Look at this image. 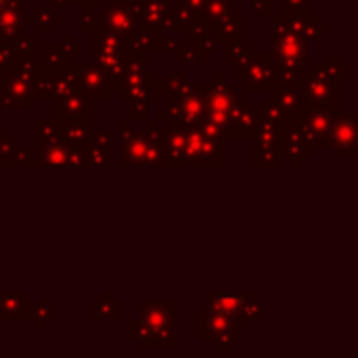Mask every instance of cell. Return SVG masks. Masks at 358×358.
<instances>
[{"label":"cell","mask_w":358,"mask_h":358,"mask_svg":"<svg viewBox=\"0 0 358 358\" xmlns=\"http://www.w3.org/2000/svg\"><path fill=\"white\" fill-rule=\"evenodd\" d=\"M300 94H302V105H321V107H340V82L321 78L313 73L310 69L306 73L300 71Z\"/></svg>","instance_id":"9"},{"label":"cell","mask_w":358,"mask_h":358,"mask_svg":"<svg viewBox=\"0 0 358 358\" xmlns=\"http://www.w3.org/2000/svg\"><path fill=\"white\" fill-rule=\"evenodd\" d=\"M122 166H162V149L149 132L132 128L130 120L120 122Z\"/></svg>","instance_id":"5"},{"label":"cell","mask_w":358,"mask_h":358,"mask_svg":"<svg viewBox=\"0 0 358 358\" xmlns=\"http://www.w3.org/2000/svg\"><path fill=\"white\" fill-rule=\"evenodd\" d=\"M340 109H331V107H321V105H306L296 124L304 136V143L310 149H325L329 147V132H331V124L334 117Z\"/></svg>","instance_id":"6"},{"label":"cell","mask_w":358,"mask_h":358,"mask_svg":"<svg viewBox=\"0 0 358 358\" xmlns=\"http://www.w3.org/2000/svg\"><path fill=\"white\" fill-rule=\"evenodd\" d=\"M99 29H103V17L92 15V8H82V34L94 36Z\"/></svg>","instance_id":"36"},{"label":"cell","mask_w":358,"mask_h":358,"mask_svg":"<svg viewBox=\"0 0 358 358\" xmlns=\"http://www.w3.org/2000/svg\"><path fill=\"white\" fill-rule=\"evenodd\" d=\"M258 124V109L252 101L241 99L229 113L224 124V138H252Z\"/></svg>","instance_id":"15"},{"label":"cell","mask_w":358,"mask_h":358,"mask_svg":"<svg viewBox=\"0 0 358 358\" xmlns=\"http://www.w3.org/2000/svg\"><path fill=\"white\" fill-rule=\"evenodd\" d=\"M185 130V159L187 166L222 168L224 166V136L208 134L199 126Z\"/></svg>","instance_id":"4"},{"label":"cell","mask_w":358,"mask_h":358,"mask_svg":"<svg viewBox=\"0 0 358 358\" xmlns=\"http://www.w3.org/2000/svg\"><path fill=\"white\" fill-rule=\"evenodd\" d=\"M61 21H63L61 15H57L52 8L42 6V4H38L34 8V13H31V25H34L36 34H44V36L46 34H52V29L57 25H61Z\"/></svg>","instance_id":"26"},{"label":"cell","mask_w":358,"mask_h":358,"mask_svg":"<svg viewBox=\"0 0 358 358\" xmlns=\"http://www.w3.org/2000/svg\"><path fill=\"white\" fill-rule=\"evenodd\" d=\"M61 138L71 145V147H84L88 132H90V122L88 120H57Z\"/></svg>","instance_id":"25"},{"label":"cell","mask_w":358,"mask_h":358,"mask_svg":"<svg viewBox=\"0 0 358 358\" xmlns=\"http://www.w3.org/2000/svg\"><path fill=\"white\" fill-rule=\"evenodd\" d=\"M273 46H275V57L281 67V80H298L300 67L308 61L310 42L289 31L283 17L275 15L273 17Z\"/></svg>","instance_id":"2"},{"label":"cell","mask_w":358,"mask_h":358,"mask_svg":"<svg viewBox=\"0 0 358 358\" xmlns=\"http://www.w3.org/2000/svg\"><path fill=\"white\" fill-rule=\"evenodd\" d=\"M86 149V157H88V166H109V155H111V141H109V132L107 130H99V128H90L88 138L84 143Z\"/></svg>","instance_id":"22"},{"label":"cell","mask_w":358,"mask_h":358,"mask_svg":"<svg viewBox=\"0 0 358 358\" xmlns=\"http://www.w3.org/2000/svg\"><path fill=\"white\" fill-rule=\"evenodd\" d=\"M260 115H264L266 120H271V122H275L277 126H281V124H285V122H289L287 120V115L283 113V109L271 99V101H264L262 105H260Z\"/></svg>","instance_id":"35"},{"label":"cell","mask_w":358,"mask_h":358,"mask_svg":"<svg viewBox=\"0 0 358 358\" xmlns=\"http://www.w3.org/2000/svg\"><path fill=\"white\" fill-rule=\"evenodd\" d=\"M0 78H2V71H0Z\"/></svg>","instance_id":"46"},{"label":"cell","mask_w":358,"mask_h":358,"mask_svg":"<svg viewBox=\"0 0 358 358\" xmlns=\"http://www.w3.org/2000/svg\"><path fill=\"white\" fill-rule=\"evenodd\" d=\"M55 4L57 6H67V4H71V0H55Z\"/></svg>","instance_id":"44"},{"label":"cell","mask_w":358,"mask_h":358,"mask_svg":"<svg viewBox=\"0 0 358 358\" xmlns=\"http://www.w3.org/2000/svg\"><path fill=\"white\" fill-rule=\"evenodd\" d=\"M42 63L50 65V67H63L67 65L71 59L63 52V48L59 44H44V50H42Z\"/></svg>","instance_id":"33"},{"label":"cell","mask_w":358,"mask_h":358,"mask_svg":"<svg viewBox=\"0 0 358 358\" xmlns=\"http://www.w3.org/2000/svg\"><path fill=\"white\" fill-rule=\"evenodd\" d=\"M281 82V67L275 55L260 52L252 55V61L241 78V86L248 92H271Z\"/></svg>","instance_id":"7"},{"label":"cell","mask_w":358,"mask_h":358,"mask_svg":"<svg viewBox=\"0 0 358 358\" xmlns=\"http://www.w3.org/2000/svg\"><path fill=\"white\" fill-rule=\"evenodd\" d=\"M103 27L128 40L138 29L136 0H109L103 13Z\"/></svg>","instance_id":"12"},{"label":"cell","mask_w":358,"mask_h":358,"mask_svg":"<svg viewBox=\"0 0 358 358\" xmlns=\"http://www.w3.org/2000/svg\"><path fill=\"white\" fill-rule=\"evenodd\" d=\"M130 338L141 348H176V302H138Z\"/></svg>","instance_id":"1"},{"label":"cell","mask_w":358,"mask_h":358,"mask_svg":"<svg viewBox=\"0 0 358 358\" xmlns=\"http://www.w3.org/2000/svg\"><path fill=\"white\" fill-rule=\"evenodd\" d=\"M6 2H8V0H0V8H2V6H4Z\"/></svg>","instance_id":"45"},{"label":"cell","mask_w":358,"mask_h":358,"mask_svg":"<svg viewBox=\"0 0 358 358\" xmlns=\"http://www.w3.org/2000/svg\"><path fill=\"white\" fill-rule=\"evenodd\" d=\"M78 90L88 101H109L111 96V82L109 76L96 63H80L78 71Z\"/></svg>","instance_id":"13"},{"label":"cell","mask_w":358,"mask_h":358,"mask_svg":"<svg viewBox=\"0 0 358 358\" xmlns=\"http://www.w3.org/2000/svg\"><path fill=\"white\" fill-rule=\"evenodd\" d=\"M193 88L201 96L206 105L203 120L218 126L224 134V124L231 113V109L243 99V90H235L227 80L222 71H216L214 82H193Z\"/></svg>","instance_id":"3"},{"label":"cell","mask_w":358,"mask_h":358,"mask_svg":"<svg viewBox=\"0 0 358 358\" xmlns=\"http://www.w3.org/2000/svg\"><path fill=\"white\" fill-rule=\"evenodd\" d=\"M214 344H216V348H220V350H231L233 346H235V334H222V336H218L216 340H212Z\"/></svg>","instance_id":"40"},{"label":"cell","mask_w":358,"mask_h":358,"mask_svg":"<svg viewBox=\"0 0 358 358\" xmlns=\"http://www.w3.org/2000/svg\"><path fill=\"white\" fill-rule=\"evenodd\" d=\"M52 103H55V120H88L90 122L92 117L90 101L80 90H73Z\"/></svg>","instance_id":"21"},{"label":"cell","mask_w":358,"mask_h":358,"mask_svg":"<svg viewBox=\"0 0 358 358\" xmlns=\"http://www.w3.org/2000/svg\"><path fill=\"white\" fill-rule=\"evenodd\" d=\"M310 13V0H283L281 15L294 17V15H306Z\"/></svg>","instance_id":"38"},{"label":"cell","mask_w":358,"mask_h":358,"mask_svg":"<svg viewBox=\"0 0 358 358\" xmlns=\"http://www.w3.org/2000/svg\"><path fill=\"white\" fill-rule=\"evenodd\" d=\"M300 80V78H298ZM298 80H281L271 92L273 101L283 109L289 122H296L300 111L304 109L302 105V94H300V82Z\"/></svg>","instance_id":"18"},{"label":"cell","mask_w":358,"mask_h":358,"mask_svg":"<svg viewBox=\"0 0 358 358\" xmlns=\"http://www.w3.org/2000/svg\"><path fill=\"white\" fill-rule=\"evenodd\" d=\"M19 149L15 147V143L0 130V168H10L19 164Z\"/></svg>","instance_id":"31"},{"label":"cell","mask_w":358,"mask_h":358,"mask_svg":"<svg viewBox=\"0 0 358 358\" xmlns=\"http://www.w3.org/2000/svg\"><path fill=\"white\" fill-rule=\"evenodd\" d=\"M176 4H180V6H185V8H189L191 13H199L201 10V6H203V0H176Z\"/></svg>","instance_id":"42"},{"label":"cell","mask_w":358,"mask_h":358,"mask_svg":"<svg viewBox=\"0 0 358 358\" xmlns=\"http://www.w3.org/2000/svg\"><path fill=\"white\" fill-rule=\"evenodd\" d=\"M130 103V122H145L149 117V101L147 99H132Z\"/></svg>","instance_id":"37"},{"label":"cell","mask_w":358,"mask_h":358,"mask_svg":"<svg viewBox=\"0 0 358 358\" xmlns=\"http://www.w3.org/2000/svg\"><path fill=\"white\" fill-rule=\"evenodd\" d=\"M90 315L96 321H115L120 319V304L109 298V294H103L101 300L90 304Z\"/></svg>","instance_id":"27"},{"label":"cell","mask_w":358,"mask_h":358,"mask_svg":"<svg viewBox=\"0 0 358 358\" xmlns=\"http://www.w3.org/2000/svg\"><path fill=\"white\" fill-rule=\"evenodd\" d=\"M329 147H336L340 157L355 159L358 155V113H336L331 132H329Z\"/></svg>","instance_id":"11"},{"label":"cell","mask_w":358,"mask_h":358,"mask_svg":"<svg viewBox=\"0 0 358 358\" xmlns=\"http://www.w3.org/2000/svg\"><path fill=\"white\" fill-rule=\"evenodd\" d=\"M243 327H245V321L233 319V317H227V315H220V313H214V310L206 308V310L197 313L195 336H197V340H210L212 342L222 334H237Z\"/></svg>","instance_id":"14"},{"label":"cell","mask_w":358,"mask_h":358,"mask_svg":"<svg viewBox=\"0 0 358 358\" xmlns=\"http://www.w3.org/2000/svg\"><path fill=\"white\" fill-rule=\"evenodd\" d=\"M206 304L210 310L233 317V319H241V321L262 319V304L252 294H241V296L206 294Z\"/></svg>","instance_id":"10"},{"label":"cell","mask_w":358,"mask_h":358,"mask_svg":"<svg viewBox=\"0 0 358 358\" xmlns=\"http://www.w3.org/2000/svg\"><path fill=\"white\" fill-rule=\"evenodd\" d=\"M178 42L180 40H178V36L174 31H157V36H155V52H162V55L174 52Z\"/></svg>","instance_id":"34"},{"label":"cell","mask_w":358,"mask_h":358,"mask_svg":"<svg viewBox=\"0 0 358 358\" xmlns=\"http://www.w3.org/2000/svg\"><path fill=\"white\" fill-rule=\"evenodd\" d=\"M59 46L63 48V52H65L69 59H73L76 55H80V52H82V44H80V42H76V44H73V40H71V36H69V34H65V36H63V40H61V44H59Z\"/></svg>","instance_id":"39"},{"label":"cell","mask_w":358,"mask_h":358,"mask_svg":"<svg viewBox=\"0 0 358 358\" xmlns=\"http://www.w3.org/2000/svg\"><path fill=\"white\" fill-rule=\"evenodd\" d=\"M101 0H71V4H78V6H82V8H92V6H96Z\"/></svg>","instance_id":"43"},{"label":"cell","mask_w":358,"mask_h":358,"mask_svg":"<svg viewBox=\"0 0 358 358\" xmlns=\"http://www.w3.org/2000/svg\"><path fill=\"white\" fill-rule=\"evenodd\" d=\"M189 84L185 71H176V73H170L164 82H162V90H166L168 94V101H176L180 96V92L185 90V86Z\"/></svg>","instance_id":"30"},{"label":"cell","mask_w":358,"mask_h":358,"mask_svg":"<svg viewBox=\"0 0 358 358\" xmlns=\"http://www.w3.org/2000/svg\"><path fill=\"white\" fill-rule=\"evenodd\" d=\"M25 25H31V15H25L23 0H8L0 8V38L13 40Z\"/></svg>","instance_id":"19"},{"label":"cell","mask_w":358,"mask_h":358,"mask_svg":"<svg viewBox=\"0 0 358 358\" xmlns=\"http://www.w3.org/2000/svg\"><path fill=\"white\" fill-rule=\"evenodd\" d=\"M254 55V44L252 42H243V40H235V42H227L224 44V59L227 63H237L245 57Z\"/></svg>","instance_id":"29"},{"label":"cell","mask_w":358,"mask_h":358,"mask_svg":"<svg viewBox=\"0 0 358 358\" xmlns=\"http://www.w3.org/2000/svg\"><path fill=\"white\" fill-rule=\"evenodd\" d=\"M281 17H283L285 25H287V29L294 31L296 36H300L306 42L321 40L325 34H329V25H325L319 15L306 13V15H294V17L281 15Z\"/></svg>","instance_id":"20"},{"label":"cell","mask_w":358,"mask_h":358,"mask_svg":"<svg viewBox=\"0 0 358 358\" xmlns=\"http://www.w3.org/2000/svg\"><path fill=\"white\" fill-rule=\"evenodd\" d=\"M243 31H245V19L243 15H235L231 13L229 17L220 19L214 29H212V36L216 38V42H235V40H243Z\"/></svg>","instance_id":"23"},{"label":"cell","mask_w":358,"mask_h":358,"mask_svg":"<svg viewBox=\"0 0 358 358\" xmlns=\"http://www.w3.org/2000/svg\"><path fill=\"white\" fill-rule=\"evenodd\" d=\"M254 138V166L256 168H279L283 164L279 149V126L258 111V124L252 134Z\"/></svg>","instance_id":"8"},{"label":"cell","mask_w":358,"mask_h":358,"mask_svg":"<svg viewBox=\"0 0 358 358\" xmlns=\"http://www.w3.org/2000/svg\"><path fill=\"white\" fill-rule=\"evenodd\" d=\"M168 0H136V23L147 31H170Z\"/></svg>","instance_id":"17"},{"label":"cell","mask_w":358,"mask_h":358,"mask_svg":"<svg viewBox=\"0 0 358 358\" xmlns=\"http://www.w3.org/2000/svg\"><path fill=\"white\" fill-rule=\"evenodd\" d=\"M31 302L23 294H0V319H29Z\"/></svg>","instance_id":"24"},{"label":"cell","mask_w":358,"mask_h":358,"mask_svg":"<svg viewBox=\"0 0 358 358\" xmlns=\"http://www.w3.org/2000/svg\"><path fill=\"white\" fill-rule=\"evenodd\" d=\"M256 15H273V0H252Z\"/></svg>","instance_id":"41"},{"label":"cell","mask_w":358,"mask_h":358,"mask_svg":"<svg viewBox=\"0 0 358 358\" xmlns=\"http://www.w3.org/2000/svg\"><path fill=\"white\" fill-rule=\"evenodd\" d=\"M176 61L178 63H203L206 61V52L195 44V42H178L176 50Z\"/></svg>","instance_id":"28"},{"label":"cell","mask_w":358,"mask_h":358,"mask_svg":"<svg viewBox=\"0 0 358 358\" xmlns=\"http://www.w3.org/2000/svg\"><path fill=\"white\" fill-rule=\"evenodd\" d=\"M52 315H55V304H52V302L44 300V302L31 304V317H29V319L34 321V327H36V329H42L44 323L52 319Z\"/></svg>","instance_id":"32"},{"label":"cell","mask_w":358,"mask_h":358,"mask_svg":"<svg viewBox=\"0 0 358 358\" xmlns=\"http://www.w3.org/2000/svg\"><path fill=\"white\" fill-rule=\"evenodd\" d=\"M279 149L281 157L289 159L294 168H300L304 159L310 157V147L304 143V136L296 122H285L279 126Z\"/></svg>","instance_id":"16"}]
</instances>
